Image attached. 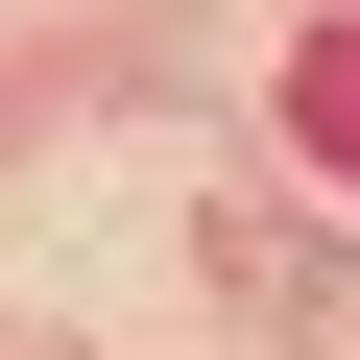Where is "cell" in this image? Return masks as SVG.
<instances>
[]
</instances>
